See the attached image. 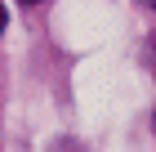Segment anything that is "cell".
Listing matches in <instances>:
<instances>
[{
  "label": "cell",
  "mask_w": 156,
  "mask_h": 152,
  "mask_svg": "<svg viewBox=\"0 0 156 152\" xmlns=\"http://www.w3.org/2000/svg\"><path fill=\"white\" fill-rule=\"evenodd\" d=\"M5 23H9V9H5V5H0V32H5Z\"/></svg>",
  "instance_id": "cell-1"
},
{
  "label": "cell",
  "mask_w": 156,
  "mask_h": 152,
  "mask_svg": "<svg viewBox=\"0 0 156 152\" xmlns=\"http://www.w3.org/2000/svg\"><path fill=\"white\" fill-rule=\"evenodd\" d=\"M23 5H36V0H23Z\"/></svg>",
  "instance_id": "cell-2"
}]
</instances>
